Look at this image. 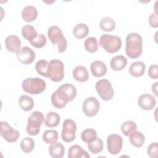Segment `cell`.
Instances as JSON below:
<instances>
[{"label": "cell", "instance_id": "6da1fadb", "mask_svg": "<svg viewBox=\"0 0 158 158\" xmlns=\"http://www.w3.org/2000/svg\"><path fill=\"white\" fill-rule=\"evenodd\" d=\"M143 51V39L140 35L131 33L127 36L125 53L130 59L139 57Z\"/></svg>", "mask_w": 158, "mask_h": 158}, {"label": "cell", "instance_id": "7a4b0ae2", "mask_svg": "<svg viewBox=\"0 0 158 158\" xmlns=\"http://www.w3.org/2000/svg\"><path fill=\"white\" fill-rule=\"evenodd\" d=\"M48 36L53 46L57 45L59 53H62L66 50L67 42L63 35L61 29L58 26L53 25L50 27L48 30Z\"/></svg>", "mask_w": 158, "mask_h": 158}, {"label": "cell", "instance_id": "3957f363", "mask_svg": "<svg viewBox=\"0 0 158 158\" xmlns=\"http://www.w3.org/2000/svg\"><path fill=\"white\" fill-rule=\"evenodd\" d=\"M46 82L38 77L27 78L23 80L22 88L23 90L31 94H39L46 89Z\"/></svg>", "mask_w": 158, "mask_h": 158}, {"label": "cell", "instance_id": "277c9868", "mask_svg": "<svg viewBox=\"0 0 158 158\" xmlns=\"http://www.w3.org/2000/svg\"><path fill=\"white\" fill-rule=\"evenodd\" d=\"M99 44L106 52L112 54L120 49L122 40L118 36L104 34L100 38Z\"/></svg>", "mask_w": 158, "mask_h": 158}, {"label": "cell", "instance_id": "5b68a950", "mask_svg": "<svg viewBox=\"0 0 158 158\" xmlns=\"http://www.w3.org/2000/svg\"><path fill=\"white\" fill-rule=\"evenodd\" d=\"M44 121L43 114L40 111H35L28 118V123L26 127L27 133L31 136H36L40 131V127Z\"/></svg>", "mask_w": 158, "mask_h": 158}, {"label": "cell", "instance_id": "8992f818", "mask_svg": "<svg viewBox=\"0 0 158 158\" xmlns=\"http://www.w3.org/2000/svg\"><path fill=\"white\" fill-rule=\"evenodd\" d=\"M48 77L54 82H59L64 77V65L59 59H52L49 62Z\"/></svg>", "mask_w": 158, "mask_h": 158}, {"label": "cell", "instance_id": "52a82bcc", "mask_svg": "<svg viewBox=\"0 0 158 158\" xmlns=\"http://www.w3.org/2000/svg\"><path fill=\"white\" fill-rule=\"evenodd\" d=\"M95 88L102 100L108 101L112 99L114 91L110 81L106 79H101L96 82Z\"/></svg>", "mask_w": 158, "mask_h": 158}, {"label": "cell", "instance_id": "ba28073f", "mask_svg": "<svg viewBox=\"0 0 158 158\" xmlns=\"http://www.w3.org/2000/svg\"><path fill=\"white\" fill-rule=\"evenodd\" d=\"M56 92L58 98L65 104L73 100L77 93L76 88L70 83H65L60 85Z\"/></svg>", "mask_w": 158, "mask_h": 158}, {"label": "cell", "instance_id": "9c48e42d", "mask_svg": "<svg viewBox=\"0 0 158 158\" xmlns=\"http://www.w3.org/2000/svg\"><path fill=\"white\" fill-rule=\"evenodd\" d=\"M77 131L76 123L72 119H66L63 122L61 138L66 143H70L75 139Z\"/></svg>", "mask_w": 158, "mask_h": 158}, {"label": "cell", "instance_id": "30bf717a", "mask_svg": "<svg viewBox=\"0 0 158 158\" xmlns=\"http://www.w3.org/2000/svg\"><path fill=\"white\" fill-rule=\"evenodd\" d=\"M0 125L1 135L6 141L9 143H14L18 140L20 135L18 130L14 129L5 121H1Z\"/></svg>", "mask_w": 158, "mask_h": 158}, {"label": "cell", "instance_id": "8fae6325", "mask_svg": "<svg viewBox=\"0 0 158 158\" xmlns=\"http://www.w3.org/2000/svg\"><path fill=\"white\" fill-rule=\"evenodd\" d=\"M123 139L117 134H112L107 136V148L108 152L112 155L118 154L122 150Z\"/></svg>", "mask_w": 158, "mask_h": 158}, {"label": "cell", "instance_id": "7c38bea8", "mask_svg": "<svg viewBox=\"0 0 158 158\" xmlns=\"http://www.w3.org/2000/svg\"><path fill=\"white\" fill-rule=\"evenodd\" d=\"M99 108L100 104L98 100L93 96L86 99L83 104V112L86 116L89 117L97 115Z\"/></svg>", "mask_w": 158, "mask_h": 158}, {"label": "cell", "instance_id": "4fadbf2b", "mask_svg": "<svg viewBox=\"0 0 158 158\" xmlns=\"http://www.w3.org/2000/svg\"><path fill=\"white\" fill-rule=\"evenodd\" d=\"M16 56L19 61L25 65L31 64L36 57L33 50L28 46H23L20 48L16 53Z\"/></svg>", "mask_w": 158, "mask_h": 158}, {"label": "cell", "instance_id": "5bb4252c", "mask_svg": "<svg viewBox=\"0 0 158 158\" xmlns=\"http://www.w3.org/2000/svg\"><path fill=\"white\" fill-rule=\"evenodd\" d=\"M156 104V98L149 94H143L138 99V105L143 110H152Z\"/></svg>", "mask_w": 158, "mask_h": 158}, {"label": "cell", "instance_id": "9a60e30c", "mask_svg": "<svg viewBox=\"0 0 158 158\" xmlns=\"http://www.w3.org/2000/svg\"><path fill=\"white\" fill-rule=\"evenodd\" d=\"M5 46L6 49L14 53H17L21 47V41L16 35H9L5 40Z\"/></svg>", "mask_w": 158, "mask_h": 158}, {"label": "cell", "instance_id": "2e32d148", "mask_svg": "<svg viewBox=\"0 0 158 158\" xmlns=\"http://www.w3.org/2000/svg\"><path fill=\"white\" fill-rule=\"evenodd\" d=\"M90 69L92 75L95 77H102L107 72L106 64L101 60H95L90 65Z\"/></svg>", "mask_w": 158, "mask_h": 158}, {"label": "cell", "instance_id": "e0dca14e", "mask_svg": "<svg viewBox=\"0 0 158 158\" xmlns=\"http://www.w3.org/2000/svg\"><path fill=\"white\" fill-rule=\"evenodd\" d=\"M37 9L33 6H27L23 7L22 11V17L27 22L34 21L38 17Z\"/></svg>", "mask_w": 158, "mask_h": 158}, {"label": "cell", "instance_id": "ac0fdd59", "mask_svg": "<svg viewBox=\"0 0 158 158\" xmlns=\"http://www.w3.org/2000/svg\"><path fill=\"white\" fill-rule=\"evenodd\" d=\"M127 64V58L122 55H118L112 58L110 61V66L114 71L122 70Z\"/></svg>", "mask_w": 158, "mask_h": 158}, {"label": "cell", "instance_id": "d6986e66", "mask_svg": "<svg viewBox=\"0 0 158 158\" xmlns=\"http://www.w3.org/2000/svg\"><path fill=\"white\" fill-rule=\"evenodd\" d=\"M73 78L80 82L86 81L89 78V73L86 68L82 65H78L74 68L72 72Z\"/></svg>", "mask_w": 158, "mask_h": 158}, {"label": "cell", "instance_id": "ffe728a7", "mask_svg": "<svg viewBox=\"0 0 158 158\" xmlns=\"http://www.w3.org/2000/svg\"><path fill=\"white\" fill-rule=\"evenodd\" d=\"M68 157L69 158H89V154L79 145H73L69 149Z\"/></svg>", "mask_w": 158, "mask_h": 158}, {"label": "cell", "instance_id": "44dd1931", "mask_svg": "<svg viewBox=\"0 0 158 158\" xmlns=\"http://www.w3.org/2000/svg\"><path fill=\"white\" fill-rule=\"evenodd\" d=\"M146 66L144 62L137 61L133 62L129 67V73L134 77H139L144 75Z\"/></svg>", "mask_w": 158, "mask_h": 158}, {"label": "cell", "instance_id": "7402d4cb", "mask_svg": "<svg viewBox=\"0 0 158 158\" xmlns=\"http://www.w3.org/2000/svg\"><path fill=\"white\" fill-rule=\"evenodd\" d=\"M48 152L49 155L54 158H61L65 154V148L60 142H56L49 147Z\"/></svg>", "mask_w": 158, "mask_h": 158}, {"label": "cell", "instance_id": "603a6c76", "mask_svg": "<svg viewBox=\"0 0 158 158\" xmlns=\"http://www.w3.org/2000/svg\"><path fill=\"white\" fill-rule=\"evenodd\" d=\"M19 105L23 110L28 112L33 109L34 106V101L31 97L26 94H23L19 98Z\"/></svg>", "mask_w": 158, "mask_h": 158}, {"label": "cell", "instance_id": "cb8c5ba5", "mask_svg": "<svg viewBox=\"0 0 158 158\" xmlns=\"http://www.w3.org/2000/svg\"><path fill=\"white\" fill-rule=\"evenodd\" d=\"M129 140L131 145L136 148H140L144 143L145 137L141 132L136 130L129 135Z\"/></svg>", "mask_w": 158, "mask_h": 158}, {"label": "cell", "instance_id": "d4e9b609", "mask_svg": "<svg viewBox=\"0 0 158 158\" xmlns=\"http://www.w3.org/2000/svg\"><path fill=\"white\" fill-rule=\"evenodd\" d=\"M60 120V116L57 112H49L44 118V124L48 127L54 128L59 124Z\"/></svg>", "mask_w": 158, "mask_h": 158}, {"label": "cell", "instance_id": "484cf974", "mask_svg": "<svg viewBox=\"0 0 158 158\" xmlns=\"http://www.w3.org/2000/svg\"><path fill=\"white\" fill-rule=\"evenodd\" d=\"M89 33V28L85 23H80L76 25L73 29V35L77 39L85 38Z\"/></svg>", "mask_w": 158, "mask_h": 158}, {"label": "cell", "instance_id": "4316f807", "mask_svg": "<svg viewBox=\"0 0 158 158\" xmlns=\"http://www.w3.org/2000/svg\"><path fill=\"white\" fill-rule=\"evenodd\" d=\"M23 37L28 41H33L38 35L35 28L31 25H25L22 28Z\"/></svg>", "mask_w": 158, "mask_h": 158}, {"label": "cell", "instance_id": "83f0119b", "mask_svg": "<svg viewBox=\"0 0 158 158\" xmlns=\"http://www.w3.org/2000/svg\"><path fill=\"white\" fill-rule=\"evenodd\" d=\"M116 24L114 20L110 17H106L102 19L99 22L100 28L106 32L112 31L115 28Z\"/></svg>", "mask_w": 158, "mask_h": 158}, {"label": "cell", "instance_id": "f1b7e54d", "mask_svg": "<svg viewBox=\"0 0 158 158\" xmlns=\"http://www.w3.org/2000/svg\"><path fill=\"white\" fill-rule=\"evenodd\" d=\"M84 47L86 51L89 53L96 52L99 48V43L96 38L89 37L84 42Z\"/></svg>", "mask_w": 158, "mask_h": 158}, {"label": "cell", "instance_id": "f546056e", "mask_svg": "<svg viewBox=\"0 0 158 158\" xmlns=\"http://www.w3.org/2000/svg\"><path fill=\"white\" fill-rule=\"evenodd\" d=\"M43 141L48 144H52L58 139V132L55 130H46L42 136Z\"/></svg>", "mask_w": 158, "mask_h": 158}, {"label": "cell", "instance_id": "4dcf8cb0", "mask_svg": "<svg viewBox=\"0 0 158 158\" xmlns=\"http://www.w3.org/2000/svg\"><path fill=\"white\" fill-rule=\"evenodd\" d=\"M81 140L88 144L97 138V132L93 128H87L84 130L81 133Z\"/></svg>", "mask_w": 158, "mask_h": 158}, {"label": "cell", "instance_id": "1f68e13d", "mask_svg": "<svg viewBox=\"0 0 158 158\" xmlns=\"http://www.w3.org/2000/svg\"><path fill=\"white\" fill-rule=\"evenodd\" d=\"M104 148V143L101 139L97 137L93 141L88 144V148L89 151L94 154L100 153Z\"/></svg>", "mask_w": 158, "mask_h": 158}, {"label": "cell", "instance_id": "d6a6232c", "mask_svg": "<svg viewBox=\"0 0 158 158\" xmlns=\"http://www.w3.org/2000/svg\"><path fill=\"white\" fill-rule=\"evenodd\" d=\"M35 148V142L30 137H25L22 139L20 143V148L25 153L31 152Z\"/></svg>", "mask_w": 158, "mask_h": 158}, {"label": "cell", "instance_id": "836d02e7", "mask_svg": "<svg viewBox=\"0 0 158 158\" xmlns=\"http://www.w3.org/2000/svg\"><path fill=\"white\" fill-rule=\"evenodd\" d=\"M137 129V126L136 123L132 120H127L123 122L121 126V131L122 133L126 136H128L133 131H136Z\"/></svg>", "mask_w": 158, "mask_h": 158}, {"label": "cell", "instance_id": "e575fe53", "mask_svg": "<svg viewBox=\"0 0 158 158\" xmlns=\"http://www.w3.org/2000/svg\"><path fill=\"white\" fill-rule=\"evenodd\" d=\"M48 67L49 62L44 59H41L36 62L35 65V69L38 73H39L41 76L48 77Z\"/></svg>", "mask_w": 158, "mask_h": 158}, {"label": "cell", "instance_id": "d590c367", "mask_svg": "<svg viewBox=\"0 0 158 158\" xmlns=\"http://www.w3.org/2000/svg\"><path fill=\"white\" fill-rule=\"evenodd\" d=\"M30 43L33 47L36 48H41L46 44V38L42 33L38 34L37 37Z\"/></svg>", "mask_w": 158, "mask_h": 158}, {"label": "cell", "instance_id": "8d00e7d4", "mask_svg": "<svg viewBox=\"0 0 158 158\" xmlns=\"http://www.w3.org/2000/svg\"><path fill=\"white\" fill-rule=\"evenodd\" d=\"M51 102L52 106L57 109H62L64 107H65L67 105V104H65V102H62L57 96L56 92L54 91L51 96Z\"/></svg>", "mask_w": 158, "mask_h": 158}, {"label": "cell", "instance_id": "74e56055", "mask_svg": "<svg viewBox=\"0 0 158 158\" xmlns=\"http://www.w3.org/2000/svg\"><path fill=\"white\" fill-rule=\"evenodd\" d=\"M158 152V149H157V143H151L149 147L147 149V153L148 155L152 158H156L157 157Z\"/></svg>", "mask_w": 158, "mask_h": 158}, {"label": "cell", "instance_id": "f35d334b", "mask_svg": "<svg viewBox=\"0 0 158 158\" xmlns=\"http://www.w3.org/2000/svg\"><path fill=\"white\" fill-rule=\"evenodd\" d=\"M157 65H151L149 69H148V75L149 77L154 80L157 79L158 78V73H157Z\"/></svg>", "mask_w": 158, "mask_h": 158}, {"label": "cell", "instance_id": "ab89813d", "mask_svg": "<svg viewBox=\"0 0 158 158\" xmlns=\"http://www.w3.org/2000/svg\"><path fill=\"white\" fill-rule=\"evenodd\" d=\"M149 23L151 27L157 28L158 27V20H157V14L154 12L151 14L149 17Z\"/></svg>", "mask_w": 158, "mask_h": 158}, {"label": "cell", "instance_id": "60d3db41", "mask_svg": "<svg viewBox=\"0 0 158 158\" xmlns=\"http://www.w3.org/2000/svg\"><path fill=\"white\" fill-rule=\"evenodd\" d=\"M157 84H158V83L156 82L152 85V91L154 93V94L156 96H158V94H157Z\"/></svg>", "mask_w": 158, "mask_h": 158}]
</instances>
